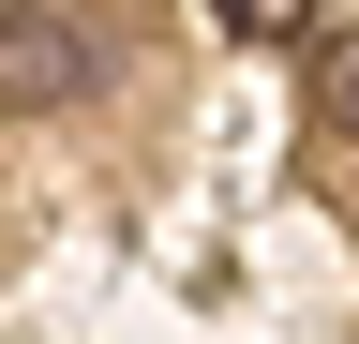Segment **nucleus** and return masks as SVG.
<instances>
[{"label":"nucleus","instance_id":"nucleus-1","mask_svg":"<svg viewBox=\"0 0 359 344\" xmlns=\"http://www.w3.org/2000/svg\"><path fill=\"white\" fill-rule=\"evenodd\" d=\"M75 90H90V30L60 0H15V15H0V120H45Z\"/></svg>","mask_w":359,"mask_h":344},{"label":"nucleus","instance_id":"nucleus-3","mask_svg":"<svg viewBox=\"0 0 359 344\" xmlns=\"http://www.w3.org/2000/svg\"><path fill=\"white\" fill-rule=\"evenodd\" d=\"M210 15L240 30V46H299V15H314V0H210Z\"/></svg>","mask_w":359,"mask_h":344},{"label":"nucleus","instance_id":"nucleus-2","mask_svg":"<svg viewBox=\"0 0 359 344\" xmlns=\"http://www.w3.org/2000/svg\"><path fill=\"white\" fill-rule=\"evenodd\" d=\"M299 75H314V120L359 150V30H314V46H299Z\"/></svg>","mask_w":359,"mask_h":344}]
</instances>
